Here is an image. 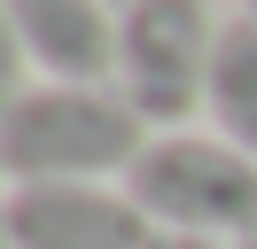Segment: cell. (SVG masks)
Here are the masks:
<instances>
[{
	"mask_svg": "<svg viewBox=\"0 0 257 249\" xmlns=\"http://www.w3.org/2000/svg\"><path fill=\"white\" fill-rule=\"evenodd\" d=\"M241 249H257V233H249V241H241Z\"/></svg>",
	"mask_w": 257,
	"mask_h": 249,
	"instance_id": "obj_10",
	"label": "cell"
},
{
	"mask_svg": "<svg viewBox=\"0 0 257 249\" xmlns=\"http://www.w3.org/2000/svg\"><path fill=\"white\" fill-rule=\"evenodd\" d=\"M210 0H125L117 8V93L148 133H187L210 101V55H218Z\"/></svg>",
	"mask_w": 257,
	"mask_h": 249,
	"instance_id": "obj_3",
	"label": "cell"
},
{
	"mask_svg": "<svg viewBox=\"0 0 257 249\" xmlns=\"http://www.w3.org/2000/svg\"><path fill=\"white\" fill-rule=\"evenodd\" d=\"M125 195L187 241H249L257 233V156L218 133H156L125 171Z\"/></svg>",
	"mask_w": 257,
	"mask_h": 249,
	"instance_id": "obj_2",
	"label": "cell"
},
{
	"mask_svg": "<svg viewBox=\"0 0 257 249\" xmlns=\"http://www.w3.org/2000/svg\"><path fill=\"white\" fill-rule=\"evenodd\" d=\"M0 179H8V171H0Z\"/></svg>",
	"mask_w": 257,
	"mask_h": 249,
	"instance_id": "obj_13",
	"label": "cell"
},
{
	"mask_svg": "<svg viewBox=\"0 0 257 249\" xmlns=\"http://www.w3.org/2000/svg\"><path fill=\"white\" fill-rule=\"evenodd\" d=\"M24 70H32V55H24V39H16V24H8V8H0V117L24 101Z\"/></svg>",
	"mask_w": 257,
	"mask_h": 249,
	"instance_id": "obj_7",
	"label": "cell"
},
{
	"mask_svg": "<svg viewBox=\"0 0 257 249\" xmlns=\"http://www.w3.org/2000/svg\"><path fill=\"white\" fill-rule=\"evenodd\" d=\"M148 140L117 86H32L0 117V171L8 187H109Z\"/></svg>",
	"mask_w": 257,
	"mask_h": 249,
	"instance_id": "obj_1",
	"label": "cell"
},
{
	"mask_svg": "<svg viewBox=\"0 0 257 249\" xmlns=\"http://www.w3.org/2000/svg\"><path fill=\"white\" fill-rule=\"evenodd\" d=\"M210 125L218 140L257 156V16H234L218 31V55H210Z\"/></svg>",
	"mask_w": 257,
	"mask_h": 249,
	"instance_id": "obj_6",
	"label": "cell"
},
{
	"mask_svg": "<svg viewBox=\"0 0 257 249\" xmlns=\"http://www.w3.org/2000/svg\"><path fill=\"white\" fill-rule=\"evenodd\" d=\"M0 249H8V233H0Z\"/></svg>",
	"mask_w": 257,
	"mask_h": 249,
	"instance_id": "obj_11",
	"label": "cell"
},
{
	"mask_svg": "<svg viewBox=\"0 0 257 249\" xmlns=\"http://www.w3.org/2000/svg\"><path fill=\"white\" fill-rule=\"evenodd\" d=\"M8 249H164V226L125 187H8Z\"/></svg>",
	"mask_w": 257,
	"mask_h": 249,
	"instance_id": "obj_4",
	"label": "cell"
},
{
	"mask_svg": "<svg viewBox=\"0 0 257 249\" xmlns=\"http://www.w3.org/2000/svg\"><path fill=\"white\" fill-rule=\"evenodd\" d=\"M241 16H257V0H241Z\"/></svg>",
	"mask_w": 257,
	"mask_h": 249,
	"instance_id": "obj_9",
	"label": "cell"
},
{
	"mask_svg": "<svg viewBox=\"0 0 257 249\" xmlns=\"http://www.w3.org/2000/svg\"><path fill=\"white\" fill-rule=\"evenodd\" d=\"M117 8H125V0H117Z\"/></svg>",
	"mask_w": 257,
	"mask_h": 249,
	"instance_id": "obj_12",
	"label": "cell"
},
{
	"mask_svg": "<svg viewBox=\"0 0 257 249\" xmlns=\"http://www.w3.org/2000/svg\"><path fill=\"white\" fill-rule=\"evenodd\" d=\"M164 249H226V241H187V233H164Z\"/></svg>",
	"mask_w": 257,
	"mask_h": 249,
	"instance_id": "obj_8",
	"label": "cell"
},
{
	"mask_svg": "<svg viewBox=\"0 0 257 249\" xmlns=\"http://www.w3.org/2000/svg\"><path fill=\"white\" fill-rule=\"evenodd\" d=\"M0 8L47 86H109L117 78V0H0Z\"/></svg>",
	"mask_w": 257,
	"mask_h": 249,
	"instance_id": "obj_5",
	"label": "cell"
}]
</instances>
